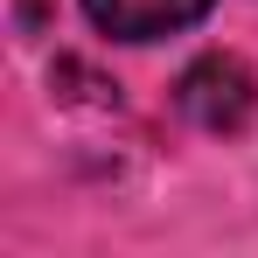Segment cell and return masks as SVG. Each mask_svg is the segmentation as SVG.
<instances>
[{"mask_svg":"<svg viewBox=\"0 0 258 258\" xmlns=\"http://www.w3.org/2000/svg\"><path fill=\"white\" fill-rule=\"evenodd\" d=\"M174 105H181L203 133H237L258 112V77H251L244 56H223V49H216V56H196V63L181 70Z\"/></svg>","mask_w":258,"mask_h":258,"instance_id":"6da1fadb","label":"cell"},{"mask_svg":"<svg viewBox=\"0 0 258 258\" xmlns=\"http://www.w3.org/2000/svg\"><path fill=\"white\" fill-rule=\"evenodd\" d=\"M84 14L112 42H161V35L196 28L210 14V0H84Z\"/></svg>","mask_w":258,"mask_h":258,"instance_id":"7a4b0ae2","label":"cell"}]
</instances>
